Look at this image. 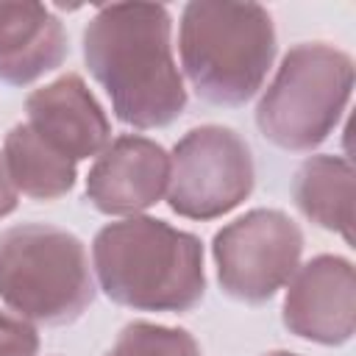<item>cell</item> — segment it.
<instances>
[{
  "mask_svg": "<svg viewBox=\"0 0 356 356\" xmlns=\"http://www.w3.org/2000/svg\"><path fill=\"white\" fill-rule=\"evenodd\" d=\"M278 50L275 25L259 3H186L178 22L181 67L211 106H245L264 83Z\"/></svg>",
  "mask_w": 356,
  "mask_h": 356,
  "instance_id": "cell-3",
  "label": "cell"
},
{
  "mask_svg": "<svg viewBox=\"0 0 356 356\" xmlns=\"http://www.w3.org/2000/svg\"><path fill=\"white\" fill-rule=\"evenodd\" d=\"M353 92V58L328 42L289 47L256 103L264 139L289 153L320 147L339 125Z\"/></svg>",
  "mask_w": 356,
  "mask_h": 356,
  "instance_id": "cell-5",
  "label": "cell"
},
{
  "mask_svg": "<svg viewBox=\"0 0 356 356\" xmlns=\"http://www.w3.org/2000/svg\"><path fill=\"white\" fill-rule=\"evenodd\" d=\"M3 161L14 189L33 200L64 197L78 178V161L44 142L28 122H19L6 134Z\"/></svg>",
  "mask_w": 356,
  "mask_h": 356,
  "instance_id": "cell-13",
  "label": "cell"
},
{
  "mask_svg": "<svg viewBox=\"0 0 356 356\" xmlns=\"http://www.w3.org/2000/svg\"><path fill=\"white\" fill-rule=\"evenodd\" d=\"M92 270L108 300L134 312L184 314L203 300V242L159 217L134 214L92 239Z\"/></svg>",
  "mask_w": 356,
  "mask_h": 356,
  "instance_id": "cell-2",
  "label": "cell"
},
{
  "mask_svg": "<svg viewBox=\"0 0 356 356\" xmlns=\"http://www.w3.org/2000/svg\"><path fill=\"white\" fill-rule=\"evenodd\" d=\"M170 153L139 134H120L86 175V200L108 217H134L167 195Z\"/></svg>",
  "mask_w": 356,
  "mask_h": 356,
  "instance_id": "cell-9",
  "label": "cell"
},
{
  "mask_svg": "<svg viewBox=\"0 0 356 356\" xmlns=\"http://www.w3.org/2000/svg\"><path fill=\"white\" fill-rule=\"evenodd\" d=\"M70 53L61 19L42 3L0 0V81L28 86L64 64Z\"/></svg>",
  "mask_w": 356,
  "mask_h": 356,
  "instance_id": "cell-11",
  "label": "cell"
},
{
  "mask_svg": "<svg viewBox=\"0 0 356 356\" xmlns=\"http://www.w3.org/2000/svg\"><path fill=\"white\" fill-rule=\"evenodd\" d=\"M106 356H200V348L184 328L134 320L117 334Z\"/></svg>",
  "mask_w": 356,
  "mask_h": 356,
  "instance_id": "cell-14",
  "label": "cell"
},
{
  "mask_svg": "<svg viewBox=\"0 0 356 356\" xmlns=\"http://www.w3.org/2000/svg\"><path fill=\"white\" fill-rule=\"evenodd\" d=\"M281 320L289 334L317 345H345L356 331L353 261L337 253L309 259L289 278Z\"/></svg>",
  "mask_w": 356,
  "mask_h": 356,
  "instance_id": "cell-8",
  "label": "cell"
},
{
  "mask_svg": "<svg viewBox=\"0 0 356 356\" xmlns=\"http://www.w3.org/2000/svg\"><path fill=\"white\" fill-rule=\"evenodd\" d=\"M39 331L31 320L0 309V356H36Z\"/></svg>",
  "mask_w": 356,
  "mask_h": 356,
  "instance_id": "cell-15",
  "label": "cell"
},
{
  "mask_svg": "<svg viewBox=\"0 0 356 356\" xmlns=\"http://www.w3.org/2000/svg\"><path fill=\"white\" fill-rule=\"evenodd\" d=\"M292 200L306 220L353 242V167L345 156H309L292 178Z\"/></svg>",
  "mask_w": 356,
  "mask_h": 356,
  "instance_id": "cell-12",
  "label": "cell"
},
{
  "mask_svg": "<svg viewBox=\"0 0 356 356\" xmlns=\"http://www.w3.org/2000/svg\"><path fill=\"white\" fill-rule=\"evenodd\" d=\"M220 289L242 303H267L289 284L303 256L300 225L278 209H250L211 239Z\"/></svg>",
  "mask_w": 356,
  "mask_h": 356,
  "instance_id": "cell-7",
  "label": "cell"
},
{
  "mask_svg": "<svg viewBox=\"0 0 356 356\" xmlns=\"http://www.w3.org/2000/svg\"><path fill=\"white\" fill-rule=\"evenodd\" d=\"M264 356H298V353H289V350H270V353H264Z\"/></svg>",
  "mask_w": 356,
  "mask_h": 356,
  "instance_id": "cell-17",
  "label": "cell"
},
{
  "mask_svg": "<svg viewBox=\"0 0 356 356\" xmlns=\"http://www.w3.org/2000/svg\"><path fill=\"white\" fill-rule=\"evenodd\" d=\"M83 61L108 95L114 117L131 128H164L186 108L167 6H100L83 28Z\"/></svg>",
  "mask_w": 356,
  "mask_h": 356,
  "instance_id": "cell-1",
  "label": "cell"
},
{
  "mask_svg": "<svg viewBox=\"0 0 356 356\" xmlns=\"http://www.w3.org/2000/svg\"><path fill=\"white\" fill-rule=\"evenodd\" d=\"M17 203H19V195L6 172V161H3V153H0V220L14 214L17 211Z\"/></svg>",
  "mask_w": 356,
  "mask_h": 356,
  "instance_id": "cell-16",
  "label": "cell"
},
{
  "mask_svg": "<svg viewBox=\"0 0 356 356\" xmlns=\"http://www.w3.org/2000/svg\"><path fill=\"white\" fill-rule=\"evenodd\" d=\"M0 300L33 325H70L95 300L83 242L47 222L0 231Z\"/></svg>",
  "mask_w": 356,
  "mask_h": 356,
  "instance_id": "cell-4",
  "label": "cell"
},
{
  "mask_svg": "<svg viewBox=\"0 0 356 356\" xmlns=\"http://www.w3.org/2000/svg\"><path fill=\"white\" fill-rule=\"evenodd\" d=\"M256 184L248 142L225 125L186 131L170 153L167 206L186 220H217L245 203Z\"/></svg>",
  "mask_w": 356,
  "mask_h": 356,
  "instance_id": "cell-6",
  "label": "cell"
},
{
  "mask_svg": "<svg viewBox=\"0 0 356 356\" xmlns=\"http://www.w3.org/2000/svg\"><path fill=\"white\" fill-rule=\"evenodd\" d=\"M28 125L72 161L100 156L111 142V122L78 72L33 89L25 100Z\"/></svg>",
  "mask_w": 356,
  "mask_h": 356,
  "instance_id": "cell-10",
  "label": "cell"
}]
</instances>
